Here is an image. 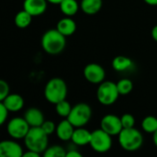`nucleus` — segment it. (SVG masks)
Wrapping results in <instances>:
<instances>
[{
    "label": "nucleus",
    "mask_w": 157,
    "mask_h": 157,
    "mask_svg": "<svg viewBox=\"0 0 157 157\" xmlns=\"http://www.w3.org/2000/svg\"><path fill=\"white\" fill-rule=\"evenodd\" d=\"M65 38L66 37L57 29H49L44 32L41 37V48L48 54L57 55L61 53L66 46Z\"/></svg>",
    "instance_id": "f257e3e1"
},
{
    "label": "nucleus",
    "mask_w": 157,
    "mask_h": 157,
    "mask_svg": "<svg viewBox=\"0 0 157 157\" xmlns=\"http://www.w3.org/2000/svg\"><path fill=\"white\" fill-rule=\"evenodd\" d=\"M49 135L41 127H30L29 132L24 138L25 145L28 150L34 151L39 154H44L48 148Z\"/></svg>",
    "instance_id": "f03ea898"
},
{
    "label": "nucleus",
    "mask_w": 157,
    "mask_h": 157,
    "mask_svg": "<svg viewBox=\"0 0 157 157\" xmlns=\"http://www.w3.org/2000/svg\"><path fill=\"white\" fill-rule=\"evenodd\" d=\"M67 85L59 77L52 78L48 81L44 88V97L52 104H57L58 102L66 99L67 97Z\"/></svg>",
    "instance_id": "7ed1b4c3"
},
{
    "label": "nucleus",
    "mask_w": 157,
    "mask_h": 157,
    "mask_svg": "<svg viewBox=\"0 0 157 157\" xmlns=\"http://www.w3.org/2000/svg\"><path fill=\"white\" fill-rule=\"evenodd\" d=\"M118 136L120 145L127 152H135L139 150L144 144L143 134L134 127L122 129Z\"/></svg>",
    "instance_id": "20e7f679"
},
{
    "label": "nucleus",
    "mask_w": 157,
    "mask_h": 157,
    "mask_svg": "<svg viewBox=\"0 0 157 157\" xmlns=\"http://www.w3.org/2000/svg\"><path fill=\"white\" fill-rule=\"evenodd\" d=\"M92 117V109L86 103H78L72 108L69 116L66 118L75 128L86 125Z\"/></svg>",
    "instance_id": "39448f33"
},
{
    "label": "nucleus",
    "mask_w": 157,
    "mask_h": 157,
    "mask_svg": "<svg viewBox=\"0 0 157 157\" xmlns=\"http://www.w3.org/2000/svg\"><path fill=\"white\" fill-rule=\"evenodd\" d=\"M119 96L120 93L117 83L111 81H103L101 84H99L97 91V98L100 104L104 106H110L118 100Z\"/></svg>",
    "instance_id": "423d86ee"
},
{
    "label": "nucleus",
    "mask_w": 157,
    "mask_h": 157,
    "mask_svg": "<svg viewBox=\"0 0 157 157\" xmlns=\"http://www.w3.org/2000/svg\"><path fill=\"white\" fill-rule=\"evenodd\" d=\"M89 145L91 148L99 154H104L109 152L112 147L111 135L103 131L101 128L92 132L91 140Z\"/></svg>",
    "instance_id": "0eeeda50"
},
{
    "label": "nucleus",
    "mask_w": 157,
    "mask_h": 157,
    "mask_svg": "<svg viewBox=\"0 0 157 157\" xmlns=\"http://www.w3.org/2000/svg\"><path fill=\"white\" fill-rule=\"evenodd\" d=\"M29 129L30 126L24 118L16 117L8 121L6 131L11 138L15 140H20L26 137Z\"/></svg>",
    "instance_id": "6e6552de"
},
{
    "label": "nucleus",
    "mask_w": 157,
    "mask_h": 157,
    "mask_svg": "<svg viewBox=\"0 0 157 157\" xmlns=\"http://www.w3.org/2000/svg\"><path fill=\"white\" fill-rule=\"evenodd\" d=\"M100 128L111 136L119 135L123 129L121 118L113 114H108L101 119Z\"/></svg>",
    "instance_id": "1a4fd4ad"
},
{
    "label": "nucleus",
    "mask_w": 157,
    "mask_h": 157,
    "mask_svg": "<svg viewBox=\"0 0 157 157\" xmlns=\"http://www.w3.org/2000/svg\"><path fill=\"white\" fill-rule=\"evenodd\" d=\"M84 76L86 81H88L91 84H101L105 77H106V72L105 69L98 63H88L85 69H84Z\"/></svg>",
    "instance_id": "9d476101"
},
{
    "label": "nucleus",
    "mask_w": 157,
    "mask_h": 157,
    "mask_svg": "<svg viewBox=\"0 0 157 157\" xmlns=\"http://www.w3.org/2000/svg\"><path fill=\"white\" fill-rule=\"evenodd\" d=\"M23 149L21 145L15 141L5 140L0 143V156L21 157L23 156Z\"/></svg>",
    "instance_id": "9b49d317"
},
{
    "label": "nucleus",
    "mask_w": 157,
    "mask_h": 157,
    "mask_svg": "<svg viewBox=\"0 0 157 157\" xmlns=\"http://www.w3.org/2000/svg\"><path fill=\"white\" fill-rule=\"evenodd\" d=\"M47 0H25L23 9L29 12L32 17L42 15L47 9Z\"/></svg>",
    "instance_id": "f8f14e48"
},
{
    "label": "nucleus",
    "mask_w": 157,
    "mask_h": 157,
    "mask_svg": "<svg viewBox=\"0 0 157 157\" xmlns=\"http://www.w3.org/2000/svg\"><path fill=\"white\" fill-rule=\"evenodd\" d=\"M24 119L30 127H40L45 121L42 111L37 108L28 109L24 114Z\"/></svg>",
    "instance_id": "ddd939ff"
},
{
    "label": "nucleus",
    "mask_w": 157,
    "mask_h": 157,
    "mask_svg": "<svg viewBox=\"0 0 157 157\" xmlns=\"http://www.w3.org/2000/svg\"><path fill=\"white\" fill-rule=\"evenodd\" d=\"M75 126L67 120H63L56 126V136L61 141H69L72 139L73 133L75 132Z\"/></svg>",
    "instance_id": "4468645a"
},
{
    "label": "nucleus",
    "mask_w": 157,
    "mask_h": 157,
    "mask_svg": "<svg viewBox=\"0 0 157 157\" xmlns=\"http://www.w3.org/2000/svg\"><path fill=\"white\" fill-rule=\"evenodd\" d=\"M1 102L6 106L9 112H17L24 107V99L18 94H9Z\"/></svg>",
    "instance_id": "2eb2a0df"
},
{
    "label": "nucleus",
    "mask_w": 157,
    "mask_h": 157,
    "mask_svg": "<svg viewBox=\"0 0 157 157\" xmlns=\"http://www.w3.org/2000/svg\"><path fill=\"white\" fill-rule=\"evenodd\" d=\"M91 134H92L91 132H89L88 130L83 127L75 128L71 141L78 146H85L90 144Z\"/></svg>",
    "instance_id": "dca6fc26"
},
{
    "label": "nucleus",
    "mask_w": 157,
    "mask_h": 157,
    "mask_svg": "<svg viewBox=\"0 0 157 157\" xmlns=\"http://www.w3.org/2000/svg\"><path fill=\"white\" fill-rule=\"evenodd\" d=\"M56 29L65 37L73 35L76 30V23L70 17L60 19L56 25Z\"/></svg>",
    "instance_id": "f3484780"
},
{
    "label": "nucleus",
    "mask_w": 157,
    "mask_h": 157,
    "mask_svg": "<svg viewBox=\"0 0 157 157\" xmlns=\"http://www.w3.org/2000/svg\"><path fill=\"white\" fill-rule=\"evenodd\" d=\"M133 66V62L131 58L124 55H118L112 61V67L116 72H126Z\"/></svg>",
    "instance_id": "a211bd4d"
},
{
    "label": "nucleus",
    "mask_w": 157,
    "mask_h": 157,
    "mask_svg": "<svg viewBox=\"0 0 157 157\" xmlns=\"http://www.w3.org/2000/svg\"><path fill=\"white\" fill-rule=\"evenodd\" d=\"M103 6L102 0H82L81 9L86 15H95L98 13Z\"/></svg>",
    "instance_id": "6ab92c4d"
},
{
    "label": "nucleus",
    "mask_w": 157,
    "mask_h": 157,
    "mask_svg": "<svg viewBox=\"0 0 157 157\" xmlns=\"http://www.w3.org/2000/svg\"><path fill=\"white\" fill-rule=\"evenodd\" d=\"M59 6L62 13L66 17L75 16L79 9V5L76 0H63Z\"/></svg>",
    "instance_id": "aec40b11"
},
{
    "label": "nucleus",
    "mask_w": 157,
    "mask_h": 157,
    "mask_svg": "<svg viewBox=\"0 0 157 157\" xmlns=\"http://www.w3.org/2000/svg\"><path fill=\"white\" fill-rule=\"evenodd\" d=\"M14 21L17 28L26 29L30 25L32 21V16L29 12H27L25 9H23L17 13V15L15 16Z\"/></svg>",
    "instance_id": "412c9836"
},
{
    "label": "nucleus",
    "mask_w": 157,
    "mask_h": 157,
    "mask_svg": "<svg viewBox=\"0 0 157 157\" xmlns=\"http://www.w3.org/2000/svg\"><path fill=\"white\" fill-rule=\"evenodd\" d=\"M72 108L73 107L66 99H63L55 104V111L57 115L62 118H67L72 110Z\"/></svg>",
    "instance_id": "4be33fe9"
},
{
    "label": "nucleus",
    "mask_w": 157,
    "mask_h": 157,
    "mask_svg": "<svg viewBox=\"0 0 157 157\" xmlns=\"http://www.w3.org/2000/svg\"><path fill=\"white\" fill-rule=\"evenodd\" d=\"M142 128L147 133H154L157 131V118L147 116L142 121Z\"/></svg>",
    "instance_id": "5701e85b"
},
{
    "label": "nucleus",
    "mask_w": 157,
    "mask_h": 157,
    "mask_svg": "<svg viewBox=\"0 0 157 157\" xmlns=\"http://www.w3.org/2000/svg\"><path fill=\"white\" fill-rule=\"evenodd\" d=\"M118 90L120 95L125 96L130 94L133 89V83L129 78H122L117 83Z\"/></svg>",
    "instance_id": "b1692460"
},
{
    "label": "nucleus",
    "mask_w": 157,
    "mask_h": 157,
    "mask_svg": "<svg viewBox=\"0 0 157 157\" xmlns=\"http://www.w3.org/2000/svg\"><path fill=\"white\" fill-rule=\"evenodd\" d=\"M65 149L61 145H52L48 147L44 152L43 155L45 157H65L66 156Z\"/></svg>",
    "instance_id": "393cba45"
},
{
    "label": "nucleus",
    "mask_w": 157,
    "mask_h": 157,
    "mask_svg": "<svg viewBox=\"0 0 157 157\" xmlns=\"http://www.w3.org/2000/svg\"><path fill=\"white\" fill-rule=\"evenodd\" d=\"M121 123L123 129H128V128H133L135 125V119L134 117L130 114V113H125L121 117Z\"/></svg>",
    "instance_id": "a878e982"
},
{
    "label": "nucleus",
    "mask_w": 157,
    "mask_h": 157,
    "mask_svg": "<svg viewBox=\"0 0 157 157\" xmlns=\"http://www.w3.org/2000/svg\"><path fill=\"white\" fill-rule=\"evenodd\" d=\"M10 87L7 82L5 80H0V101L4 100L9 95Z\"/></svg>",
    "instance_id": "bb28decb"
},
{
    "label": "nucleus",
    "mask_w": 157,
    "mask_h": 157,
    "mask_svg": "<svg viewBox=\"0 0 157 157\" xmlns=\"http://www.w3.org/2000/svg\"><path fill=\"white\" fill-rule=\"evenodd\" d=\"M56 126L54 124V122H52V121H44V122L42 123V125L40 126L42 128V130L48 134V135H51L52 134L53 132H55L56 131Z\"/></svg>",
    "instance_id": "cd10ccee"
},
{
    "label": "nucleus",
    "mask_w": 157,
    "mask_h": 157,
    "mask_svg": "<svg viewBox=\"0 0 157 157\" xmlns=\"http://www.w3.org/2000/svg\"><path fill=\"white\" fill-rule=\"evenodd\" d=\"M8 113H9V110L6 108V106L2 102H0V124L1 125H3L6 121Z\"/></svg>",
    "instance_id": "c85d7f7f"
},
{
    "label": "nucleus",
    "mask_w": 157,
    "mask_h": 157,
    "mask_svg": "<svg viewBox=\"0 0 157 157\" xmlns=\"http://www.w3.org/2000/svg\"><path fill=\"white\" fill-rule=\"evenodd\" d=\"M66 157H82V154L76 150H69L66 153Z\"/></svg>",
    "instance_id": "c756f323"
},
{
    "label": "nucleus",
    "mask_w": 157,
    "mask_h": 157,
    "mask_svg": "<svg viewBox=\"0 0 157 157\" xmlns=\"http://www.w3.org/2000/svg\"><path fill=\"white\" fill-rule=\"evenodd\" d=\"M40 154L39 153H36L34 151H31V150H28L26 153L23 154V157H40Z\"/></svg>",
    "instance_id": "7c9ffc66"
},
{
    "label": "nucleus",
    "mask_w": 157,
    "mask_h": 157,
    "mask_svg": "<svg viewBox=\"0 0 157 157\" xmlns=\"http://www.w3.org/2000/svg\"><path fill=\"white\" fill-rule=\"evenodd\" d=\"M151 35H152L153 40H155L157 42V25H155V26L152 29Z\"/></svg>",
    "instance_id": "2f4dec72"
},
{
    "label": "nucleus",
    "mask_w": 157,
    "mask_h": 157,
    "mask_svg": "<svg viewBox=\"0 0 157 157\" xmlns=\"http://www.w3.org/2000/svg\"><path fill=\"white\" fill-rule=\"evenodd\" d=\"M147 5L150 6H157V0H144Z\"/></svg>",
    "instance_id": "473e14b6"
},
{
    "label": "nucleus",
    "mask_w": 157,
    "mask_h": 157,
    "mask_svg": "<svg viewBox=\"0 0 157 157\" xmlns=\"http://www.w3.org/2000/svg\"><path fill=\"white\" fill-rule=\"evenodd\" d=\"M63 0H47L48 3H51L52 5H60Z\"/></svg>",
    "instance_id": "72a5a7b5"
},
{
    "label": "nucleus",
    "mask_w": 157,
    "mask_h": 157,
    "mask_svg": "<svg viewBox=\"0 0 157 157\" xmlns=\"http://www.w3.org/2000/svg\"><path fill=\"white\" fill-rule=\"evenodd\" d=\"M153 142H154L155 145L157 147V131H155V132L153 133Z\"/></svg>",
    "instance_id": "f704fd0d"
}]
</instances>
